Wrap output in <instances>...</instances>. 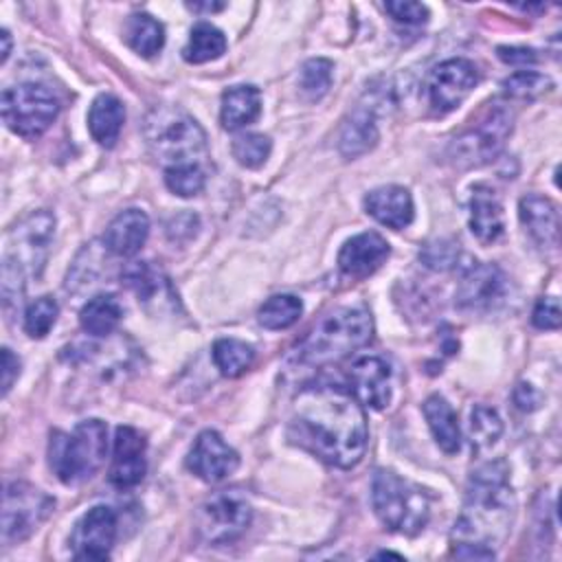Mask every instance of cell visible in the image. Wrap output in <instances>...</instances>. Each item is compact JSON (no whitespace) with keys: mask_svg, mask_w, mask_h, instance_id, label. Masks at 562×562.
Returning a JSON list of instances; mask_svg holds the SVG:
<instances>
[{"mask_svg":"<svg viewBox=\"0 0 562 562\" xmlns=\"http://www.w3.org/2000/svg\"><path fill=\"white\" fill-rule=\"evenodd\" d=\"M292 432L316 457L342 470L360 463L369 439L362 404L331 384L307 386L296 395Z\"/></svg>","mask_w":562,"mask_h":562,"instance_id":"cell-1","label":"cell"},{"mask_svg":"<svg viewBox=\"0 0 562 562\" xmlns=\"http://www.w3.org/2000/svg\"><path fill=\"white\" fill-rule=\"evenodd\" d=\"M516 509L505 461L479 465L468 481L465 503L452 529V553L465 560H492L512 529Z\"/></svg>","mask_w":562,"mask_h":562,"instance_id":"cell-2","label":"cell"},{"mask_svg":"<svg viewBox=\"0 0 562 562\" xmlns=\"http://www.w3.org/2000/svg\"><path fill=\"white\" fill-rule=\"evenodd\" d=\"M55 233V215L50 211H33L20 220L7 235L2 259V294L9 301L11 292L24 288L26 277H37L44 268Z\"/></svg>","mask_w":562,"mask_h":562,"instance_id":"cell-3","label":"cell"},{"mask_svg":"<svg viewBox=\"0 0 562 562\" xmlns=\"http://www.w3.org/2000/svg\"><path fill=\"white\" fill-rule=\"evenodd\" d=\"M371 334L373 323L367 310L338 307L323 316L316 327L301 340L296 356L305 364H329L367 345Z\"/></svg>","mask_w":562,"mask_h":562,"instance_id":"cell-4","label":"cell"},{"mask_svg":"<svg viewBox=\"0 0 562 562\" xmlns=\"http://www.w3.org/2000/svg\"><path fill=\"white\" fill-rule=\"evenodd\" d=\"M108 426L101 419H86L72 432H53L48 441V465L55 476L75 485L90 479L105 461Z\"/></svg>","mask_w":562,"mask_h":562,"instance_id":"cell-5","label":"cell"},{"mask_svg":"<svg viewBox=\"0 0 562 562\" xmlns=\"http://www.w3.org/2000/svg\"><path fill=\"white\" fill-rule=\"evenodd\" d=\"M145 138L167 167L176 165H200L206 158L204 130L187 112L158 105L145 119Z\"/></svg>","mask_w":562,"mask_h":562,"instance_id":"cell-6","label":"cell"},{"mask_svg":"<svg viewBox=\"0 0 562 562\" xmlns=\"http://www.w3.org/2000/svg\"><path fill=\"white\" fill-rule=\"evenodd\" d=\"M371 503L382 525L395 533H419L430 516L428 494L391 470H378L371 483Z\"/></svg>","mask_w":562,"mask_h":562,"instance_id":"cell-7","label":"cell"},{"mask_svg":"<svg viewBox=\"0 0 562 562\" xmlns=\"http://www.w3.org/2000/svg\"><path fill=\"white\" fill-rule=\"evenodd\" d=\"M59 112L55 94L42 83H18L2 92V121L22 138L42 136Z\"/></svg>","mask_w":562,"mask_h":562,"instance_id":"cell-8","label":"cell"},{"mask_svg":"<svg viewBox=\"0 0 562 562\" xmlns=\"http://www.w3.org/2000/svg\"><path fill=\"white\" fill-rule=\"evenodd\" d=\"M55 501L31 483L13 481L2 496V542L13 544L29 538L53 512Z\"/></svg>","mask_w":562,"mask_h":562,"instance_id":"cell-9","label":"cell"},{"mask_svg":"<svg viewBox=\"0 0 562 562\" xmlns=\"http://www.w3.org/2000/svg\"><path fill=\"white\" fill-rule=\"evenodd\" d=\"M512 114L505 108H494L472 130L454 138L450 158L459 167H479L498 156L507 136L512 134Z\"/></svg>","mask_w":562,"mask_h":562,"instance_id":"cell-10","label":"cell"},{"mask_svg":"<svg viewBox=\"0 0 562 562\" xmlns=\"http://www.w3.org/2000/svg\"><path fill=\"white\" fill-rule=\"evenodd\" d=\"M195 520L202 540L211 544H228L248 529L252 509L241 494L220 492L200 505Z\"/></svg>","mask_w":562,"mask_h":562,"instance_id":"cell-11","label":"cell"},{"mask_svg":"<svg viewBox=\"0 0 562 562\" xmlns=\"http://www.w3.org/2000/svg\"><path fill=\"white\" fill-rule=\"evenodd\" d=\"M479 72L470 59L452 57L435 66L426 79L428 103L437 112L454 110L476 86Z\"/></svg>","mask_w":562,"mask_h":562,"instance_id":"cell-12","label":"cell"},{"mask_svg":"<svg viewBox=\"0 0 562 562\" xmlns=\"http://www.w3.org/2000/svg\"><path fill=\"white\" fill-rule=\"evenodd\" d=\"M119 531V518L116 512L108 505H97L88 509L79 522L75 525V531L70 536L72 555L77 560H105L110 558V551L114 547Z\"/></svg>","mask_w":562,"mask_h":562,"instance_id":"cell-13","label":"cell"},{"mask_svg":"<svg viewBox=\"0 0 562 562\" xmlns=\"http://www.w3.org/2000/svg\"><path fill=\"white\" fill-rule=\"evenodd\" d=\"M507 292V279L494 263H472L457 288V303L470 312H487L496 307Z\"/></svg>","mask_w":562,"mask_h":562,"instance_id":"cell-14","label":"cell"},{"mask_svg":"<svg viewBox=\"0 0 562 562\" xmlns=\"http://www.w3.org/2000/svg\"><path fill=\"white\" fill-rule=\"evenodd\" d=\"M237 465V452L215 430H202L187 454V468L206 483L224 481Z\"/></svg>","mask_w":562,"mask_h":562,"instance_id":"cell-15","label":"cell"},{"mask_svg":"<svg viewBox=\"0 0 562 562\" xmlns=\"http://www.w3.org/2000/svg\"><path fill=\"white\" fill-rule=\"evenodd\" d=\"M349 393L369 408L382 411L391 402V367L380 356H362L349 369Z\"/></svg>","mask_w":562,"mask_h":562,"instance_id":"cell-16","label":"cell"},{"mask_svg":"<svg viewBox=\"0 0 562 562\" xmlns=\"http://www.w3.org/2000/svg\"><path fill=\"white\" fill-rule=\"evenodd\" d=\"M145 437L132 426H119L114 435V454L108 479L114 487L127 490L143 481L147 463H145Z\"/></svg>","mask_w":562,"mask_h":562,"instance_id":"cell-17","label":"cell"},{"mask_svg":"<svg viewBox=\"0 0 562 562\" xmlns=\"http://www.w3.org/2000/svg\"><path fill=\"white\" fill-rule=\"evenodd\" d=\"M391 248L389 241L369 231V233H360L351 239H347L338 252V268L349 274V277H369L371 272H375L384 259L389 257Z\"/></svg>","mask_w":562,"mask_h":562,"instance_id":"cell-18","label":"cell"},{"mask_svg":"<svg viewBox=\"0 0 562 562\" xmlns=\"http://www.w3.org/2000/svg\"><path fill=\"white\" fill-rule=\"evenodd\" d=\"M520 222L527 231V235L540 246V248H555L560 239V215L558 206L544 198L529 193L518 204Z\"/></svg>","mask_w":562,"mask_h":562,"instance_id":"cell-19","label":"cell"},{"mask_svg":"<svg viewBox=\"0 0 562 562\" xmlns=\"http://www.w3.org/2000/svg\"><path fill=\"white\" fill-rule=\"evenodd\" d=\"M364 209L373 220L395 231L408 226L415 215V206L408 189L397 184H386L369 191L364 195Z\"/></svg>","mask_w":562,"mask_h":562,"instance_id":"cell-20","label":"cell"},{"mask_svg":"<svg viewBox=\"0 0 562 562\" xmlns=\"http://www.w3.org/2000/svg\"><path fill=\"white\" fill-rule=\"evenodd\" d=\"M149 235V217L140 209L121 211L105 228L103 241L112 255L132 257L136 255Z\"/></svg>","mask_w":562,"mask_h":562,"instance_id":"cell-21","label":"cell"},{"mask_svg":"<svg viewBox=\"0 0 562 562\" xmlns=\"http://www.w3.org/2000/svg\"><path fill=\"white\" fill-rule=\"evenodd\" d=\"M470 231L481 244H494L503 231V204L494 189L476 184L470 195Z\"/></svg>","mask_w":562,"mask_h":562,"instance_id":"cell-22","label":"cell"},{"mask_svg":"<svg viewBox=\"0 0 562 562\" xmlns=\"http://www.w3.org/2000/svg\"><path fill=\"white\" fill-rule=\"evenodd\" d=\"M424 417L428 422V428L437 441V446L446 454H454L461 448V430L457 422V413L441 395H430L424 402Z\"/></svg>","mask_w":562,"mask_h":562,"instance_id":"cell-23","label":"cell"},{"mask_svg":"<svg viewBox=\"0 0 562 562\" xmlns=\"http://www.w3.org/2000/svg\"><path fill=\"white\" fill-rule=\"evenodd\" d=\"M261 112V94L255 86H233L222 94L220 121L224 130L250 125Z\"/></svg>","mask_w":562,"mask_h":562,"instance_id":"cell-24","label":"cell"},{"mask_svg":"<svg viewBox=\"0 0 562 562\" xmlns=\"http://www.w3.org/2000/svg\"><path fill=\"white\" fill-rule=\"evenodd\" d=\"M123 121H125V110L114 94H99L92 101L88 112V130L99 145L112 147L119 140Z\"/></svg>","mask_w":562,"mask_h":562,"instance_id":"cell-25","label":"cell"},{"mask_svg":"<svg viewBox=\"0 0 562 562\" xmlns=\"http://www.w3.org/2000/svg\"><path fill=\"white\" fill-rule=\"evenodd\" d=\"M378 136L373 108H358L340 130L338 149L345 158H358L378 143Z\"/></svg>","mask_w":562,"mask_h":562,"instance_id":"cell-26","label":"cell"},{"mask_svg":"<svg viewBox=\"0 0 562 562\" xmlns=\"http://www.w3.org/2000/svg\"><path fill=\"white\" fill-rule=\"evenodd\" d=\"M123 310L112 294L92 296L79 312V323L90 336H108L116 329Z\"/></svg>","mask_w":562,"mask_h":562,"instance_id":"cell-27","label":"cell"},{"mask_svg":"<svg viewBox=\"0 0 562 562\" xmlns=\"http://www.w3.org/2000/svg\"><path fill=\"white\" fill-rule=\"evenodd\" d=\"M224 50H226L224 33L209 22H198L191 29L187 46L182 48V57L191 64H204L222 57Z\"/></svg>","mask_w":562,"mask_h":562,"instance_id":"cell-28","label":"cell"},{"mask_svg":"<svg viewBox=\"0 0 562 562\" xmlns=\"http://www.w3.org/2000/svg\"><path fill=\"white\" fill-rule=\"evenodd\" d=\"M125 40L138 55L151 57L165 44V29L149 13H134L125 26Z\"/></svg>","mask_w":562,"mask_h":562,"instance_id":"cell-29","label":"cell"},{"mask_svg":"<svg viewBox=\"0 0 562 562\" xmlns=\"http://www.w3.org/2000/svg\"><path fill=\"white\" fill-rule=\"evenodd\" d=\"M213 362L222 375L237 378L252 367L255 349L237 338H220L213 345Z\"/></svg>","mask_w":562,"mask_h":562,"instance_id":"cell-30","label":"cell"},{"mask_svg":"<svg viewBox=\"0 0 562 562\" xmlns=\"http://www.w3.org/2000/svg\"><path fill=\"white\" fill-rule=\"evenodd\" d=\"M303 312V303L294 294H274L257 312L259 323L266 329H288L299 321Z\"/></svg>","mask_w":562,"mask_h":562,"instance_id":"cell-31","label":"cell"},{"mask_svg":"<svg viewBox=\"0 0 562 562\" xmlns=\"http://www.w3.org/2000/svg\"><path fill=\"white\" fill-rule=\"evenodd\" d=\"M503 432V422L492 406L476 404L470 411V441L476 450L490 448Z\"/></svg>","mask_w":562,"mask_h":562,"instance_id":"cell-32","label":"cell"},{"mask_svg":"<svg viewBox=\"0 0 562 562\" xmlns=\"http://www.w3.org/2000/svg\"><path fill=\"white\" fill-rule=\"evenodd\" d=\"M331 61L323 57L307 59L299 72V90L307 101H318L331 86Z\"/></svg>","mask_w":562,"mask_h":562,"instance_id":"cell-33","label":"cell"},{"mask_svg":"<svg viewBox=\"0 0 562 562\" xmlns=\"http://www.w3.org/2000/svg\"><path fill=\"white\" fill-rule=\"evenodd\" d=\"M165 184L171 193L180 198L198 195L206 184V173L202 165H176L165 169Z\"/></svg>","mask_w":562,"mask_h":562,"instance_id":"cell-34","label":"cell"},{"mask_svg":"<svg viewBox=\"0 0 562 562\" xmlns=\"http://www.w3.org/2000/svg\"><path fill=\"white\" fill-rule=\"evenodd\" d=\"M59 307L53 296H37L24 310V331L31 338H44L55 325Z\"/></svg>","mask_w":562,"mask_h":562,"instance_id":"cell-35","label":"cell"},{"mask_svg":"<svg viewBox=\"0 0 562 562\" xmlns=\"http://www.w3.org/2000/svg\"><path fill=\"white\" fill-rule=\"evenodd\" d=\"M270 149H272V143L268 136L263 134H239L233 145H231V151L235 156V160L248 169H257L261 167L268 156H270Z\"/></svg>","mask_w":562,"mask_h":562,"instance_id":"cell-36","label":"cell"},{"mask_svg":"<svg viewBox=\"0 0 562 562\" xmlns=\"http://www.w3.org/2000/svg\"><path fill=\"white\" fill-rule=\"evenodd\" d=\"M123 283L138 296V301H149L156 292H160L158 272L149 266V261H134L123 270Z\"/></svg>","mask_w":562,"mask_h":562,"instance_id":"cell-37","label":"cell"},{"mask_svg":"<svg viewBox=\"0 0 562 562\" xmlns=\"http://www.w3.org/2000/svg\"><path fill=\"white\" fill-rule=\"evenodd\" d=\"M551 79L540 75V72H533V70H520V72H514L509 75L505 81H503V90L505 94L509 97H516V99H531V97H538L542 92H549L551 90Z\"/></svg>","mask_w":562,"mask_h":562,"instance_id":"cell-38","label":"cell"},{"mask_svg":"<svg viewBox=\"0 0 562 562\" xmlns=\"http://www.w3.org/2000/svg\"><path fill=\"white\" fill-rule=\"evenodd\" d=\"M531 323L538 329H558L562 323V312H560V301L555 296H542L538 299L533 312H531Z\"/></svg>","mask_w":562,"mask_h":562,"instance_id":"cell-39","label":"cell"},{"mask_svg":"<svg viewBox=\"0 0 562 562\" xmlns=\"http://www.w3.org/2000/svg\"><path fill=\"white\" fill-rule=\"evenodd\" d=\"M384 9L391 13L393 20L404 22V24H424L428 20V7L422 2H411V0H397V2H386Z\"/></svg>","mask_w":562,"mask_h":562,"instance_id":"cell-40","label":"cell"},{"mask_svg":"<svg viewBox=\"0 0 562 562\" xmlns=\"http://www.w3.org/2000/svg\"><path fill=\"white\" fill-rule=\"evenodd\" d=\"M419 257H422L424 263L430 266V268H448V266L454 261L457 250H454L452 244L439 241V244H428Z\"/></svg>","mask_w":562,"mask_h":562,"instance_id":"cell-41","label":"cell"},{"mask_svg":"<svg viewBox=\"0 0 562 562\" xmlns=\"http://www.w3.org/2000/svg\"><path fill=\"white\" fill-rule=\"evenodd\" d=\"M498 57L505 64H514V66H527V64H536L538 55L531 48H522V46H498Z\"/></svg>","mask_w":562,"mask_h":562,"instance_id":"cell-42","label":"cell"},{"mask_svg":"<svg viewBox=\"0 0 562 562\" xmlns=\"http://www.w3.org/2000/svg\"><path fill=\"white\" fill-rule=\"evenodd\" d=\"M18 375H20V360L18 356H13L9 347H4L2 349V395L11 391Z\"/></svg>","mask_w":562,"mask_h":562,"instance_id":"cell-43","label":"cell"},{"mask_svg":"<svg viewBox=\"0 0 562 562\" xmlns=\"http://www.w3.org/2000/svg\"><path fill=\"white\" fill-rule=\"evenodd\" d=\"M514 402L518 408L522 411H533L538 404H540V395L538 391L531 386V384H518L516 391H514Z\"/></svg>","mask_w":562,"mask_h":562,"instance_id":"cell-44","label":"cell"},{"mask_svg":"<svg viewBox=\"0 0 562 562\" xmlns=\"http://www.w3.org/2000/svg\"><path fill=\"white\" fill-rule=\"evenodd\" d=\"M191 11H220V9H224V4L222 2H204V4H200V2H189L187 4Z\"/></svg>","mask_w":562,"mask_h":562,"instance_id":"cell-45","label":"cell"},{"mask_svg":"<svg viewBox=\"0 0 562 562\" xmlns=\"http://www.w3.org/2000/svg\"><path fill=\"white\" fill-rule=\"evenodd\" d=\"M0 40H2V55H0V61H7V57H9V53H11V35H9L7 29H2Z\"/></svg>","mask_w":562,"mask_h":562,"instance_id":"cell-46","label":"cell"},{"mask_svg":"<svg viewBox=\"0 0 562 562\" xmlns=\"http://www.w3.org/2000/svg\"><path fill=\"white\" fill-rule=\"evenodd\" d=\"M378 558H402V555H397V553H389V551H384V553H378Z\"/></svg>","mask_w":562,"mask_h":562,"instance_id":"cell-47","label":"cell"}]
</instances>
